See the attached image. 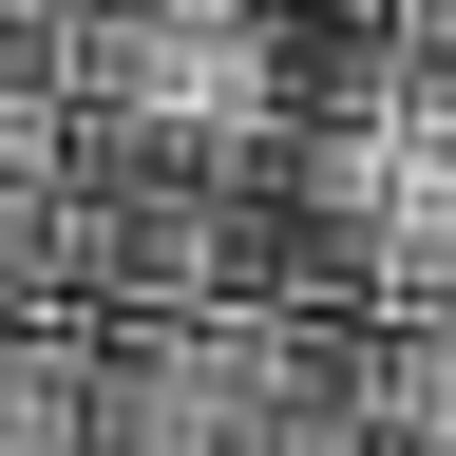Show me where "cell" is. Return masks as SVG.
<instances>
[{"instance_id":"6da1fadb","label":"cell","mask_w":456,"mask_h":456,"mask_svg":"<svg viewBox=\"0 0 456 456\" xmlns=\"http://www.w3.org/2000/svg\"><path fill=\"white\" fill-rule=\"evenodd\" d=\"M285 77H305L285 57V0H57V95L114 152L209 171V152L285 134Z\"/></svg>"},{"instance_id":"7a4b0ae2","label":"cell","mask_w":456,"mask_h":456,"mask_svg":"<svg viewBox=\"0 0 456 456\" xmlns=\"http://www.w3.org/2000/svg\"><path fill=\"white\" fill-rule=\"evenodd\" d=\"M0 456H95V323L0 305Z\"/></svg>"},{"instance_id":"3957f363","label":"cell","mask_w":456,"mask_h":456,"mask_svg":"<svg viewBox=\"0 0 456 456\" xmlns=\"http://www.w3.org/2000/svg\"><path fill=\"white\" fill-rule=\"evenodd\" d=\"M362 419L380 456H456V305H362Z\"/></svg>"},{"instance_id":"277c9868","label":"cell","mask_w":456,"mask_h":456,"mask_svg":"<svg viewBox=\"0 0 456 456\" xmlns=\"http://www.w3.org/2000/svg\"><path fill=\"white\" fill-rule=\"evenodd\" d=\"M77 152V95H57V0H0V171Z\"/></svg>"}]
</instances>
